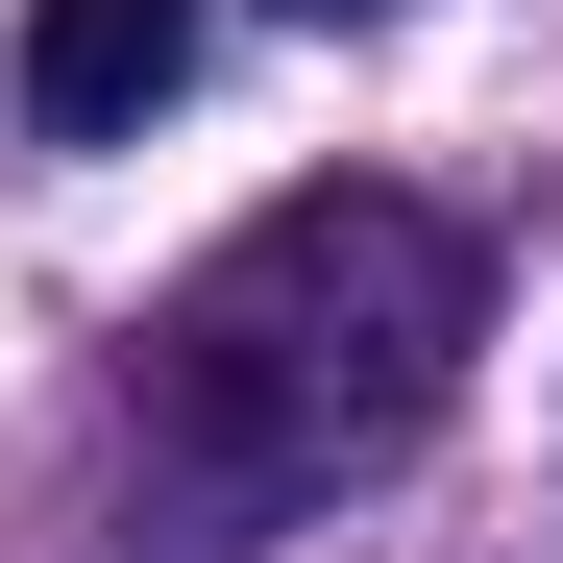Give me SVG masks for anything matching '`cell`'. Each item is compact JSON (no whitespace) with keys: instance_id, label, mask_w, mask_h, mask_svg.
<instances>
[{"instance_id":"cell-1","label":"cell","mask_w":563,"mask_h":563,"mask_svg":"<svg viewBox=\"0 0 563 563\" xmlns=\"http://www.w3.org/2000/svg\"><path fill=\"white\" fill-rule=\"evenodd\" d=\"M465 343H490V245L393 172H319V197H269L245 245L172 269L147 319V465L197 515H319L367 465H417Z\"/></svg>"},{"instance_id":"cell-2","label":"cell","mask_w":563,"mask_h":563,"mask_svg":"<svg viewBox=\"0 0 563 563\" xmlns=\"http://www.w3.org/2000/svg\"><path fill=\"white\" fill-rule=\"evenodd\" d=\"M197 25H221V0H25V123H49V147H123V123H172Z\"/></svg>"},{"instance_id":"cell-3","label":"cell","mask_w":563,"mask_h":563,"mask_svg":"<svg viewBox=\"0 0 563 563\" xmlns=\"http://www.w3.org/2000/svg\"><path fill=\"white\" fill-rule=\"evenodd\" d=\"M269 25H417V0H269Z\"/></svg>"}]
</instances>
